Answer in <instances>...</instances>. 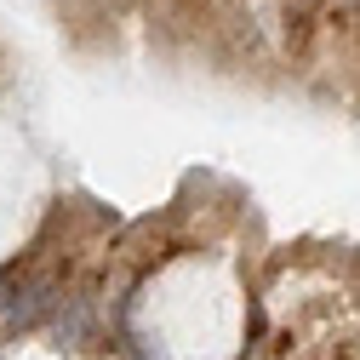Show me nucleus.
<instances>
[{"label": "nucleus", "mask_w": 360, "mask_h": 360, "mask_svg": "<svg viewBox=\"0 0 360 360\" xmlns=\"http://www.w3.org/2000/svg\"><path fill=\"white\" fill-rule=\"evenodd\" d=\"M52 303H58V286H52V281L12 286L6 309H0V332H29V326H40V321L52 314Z\"/></svg>", "instance_id": "f257e3e1"}, {"label": "nucleus", "mask_w": 360, "mask_h": 360, "mask_svg": "<svg viewBox=\"0 0 360 360\" xmlns=\"http://www.w3.org/2000/svg\"><path fill=\"white\" fill-rule=\"evenodd\" d=\"M58 338L63 343H86V338H92V309H86V297H69L58 309Z\"/></svg>", "instance_id": "f03ea898"}]
</instances>
